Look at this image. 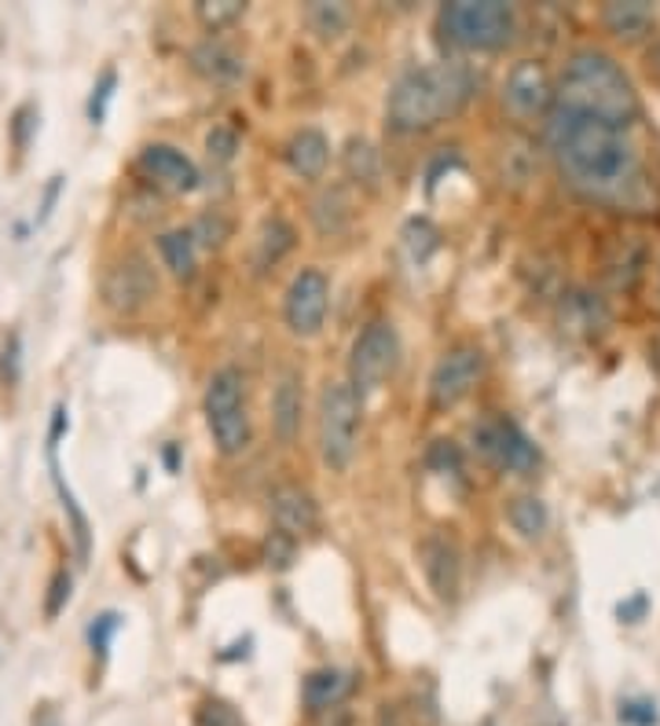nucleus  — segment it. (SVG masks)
I'll list each match as a JSON object with an SVG mask.
<instances>
[{"instance_id":"1","label":"nucleus","mask_w":660,"mask_h":726,"mask_svg":"<svg viewBox=\"0 0 660 726\" xmlns=\"http://www.w3.org/2000/svg\"><path fill=\"white\" fill-rule=\"evenodd\" d=\"M543 140L576 195L616 209H638L649 203L642 158L627 129H613L587 114L551 107L543 122Z\"/></svg>"},{"instance_id":"2","label":"nucleus","mask_w":660,"mask_h":726,"mask_svg":"<svg viewBox=\"0 0 660 726\" xmlns=\"http://www.w3.org/2000/svg\"><path fill=\"white\" fill-rule=\"evenodd\" d=\"M554 107L599 118L613 129H627L638 118V92L613 56L599 48L572 51L554 92Z\"/></svg>"},{"instance_id":"3","label":"nucleus","mask_w":660,"mask_h":726,"mask_svg":"<svg viewBox=\"0 0 660 726\" xmlns=\"http://www.w3.org/2000/svg\"><path fill=\"white\" fill-rule=\"evenodd\" d=\"M474 96V73L459 62H433L415 67L396 78L385 100V118L396 132H426L452 118Z\"/></svg>"},{"instance_id":"4","label":"nucleus","mask_w":660,"mask_h":726,"mask_svg":"<svg viewBox=\"0 0 660 726\" xmlns=\"http://www.w3.org/2000/svg\"><path fill=\"white\" fill-rule=\"evenodd\" d=\"M437 26L448 45L466 51H496L510 45L518 34V15L502 0H455L444 4L437 15Z\"/></svg>"},{"instance_id":"5","label":"nucleus","mask_w":660,"mask_h":726,"mask_svg":"<svg viewBox=\"0 0 660 726\" xmlns=\"http://www.w3.org/2000/svg\"><path fill=\"white\" fill-rule=\"evenodd\" d=\"M360 393L349 382H327L320 393V456L331 470H349L360 445Z\"/></svg>"},{"instance_id":"6","label":"nucleus","mask_w":660,"mask_h":726,"mask_svg":"<svg viewBox=\"0 0 660 726\" xmlns=\"http://www.w3.org/2000/svg\"><path fill=\"white\" fill-rule=\"evenodd\" d=\"M206 426L220 456H239L250 445V415L243 374L235 367H220L206 385Z\"/></svg>"},{"instance_id":"7","label":"nucleus","mask_w":660,"mask_h":726,"mask_svg":"<svg viewBox=\"0 0 660 726\" xmlns=\"http://www.w3.org/2000/svg\"><path fill=\"white\" fill-rule=\"evenodd\" d=\"M396 356H401V338H396L390 320H374L356 334L349 353V385L360 396L382 389L385 378L393 374Z\"/></svg>"},{"instance_id":"8","label":"nucleus","mask_w":660,"mask_h":726,"mask_svg":"<svg viewBox=\"0 0 660 726\" xmlns=\"http://www.w3.org/2000/svg\"><path fill=\"white\" fill-rule=\"evenodd\" d=\"M100 293H103V304H107V309L132 315L154 301V293H159V276H154L151 261H147L143 254H136V250H129V254H121L118 261H111L107 265Z\"/></svg>"},{"instance_id":"9","label":"nucleus","mask_w":660,"mask_h":726,"mask_svg":"<svg viewBox=\"0 0 660 726\" xmlns=\"http://www.w3.org/2000/svg\"><path fill=\"white\" fill-rule=\"evenodd\" d=\"M474 448L477 456L499 470L510 473H532L540 462V448L525 437V429L510 418H485L474 426Z\"/></svg>"},{"instance_id":"10","label":"nucleus","mask_w":660,"mask_h":726,"mask_svg":"<svg viewBox=\"0 0 660 726\" xmlns=\"http://www.w3.org/2000/svg\"><path fill=\"white\" fill-rule=\"evenodd\" d=\"M485 374V353L477 345H455L437 360L429 374V400L433 407H455L459 400L474 393V385Z\"/></svg>"},{"instance_id":"11","label":"nucleus","mask_w":660,"mask_h":726,"mask_svg":"<svg viewBox=\"0 0 660 726\" xmlns=\"http://www.w3.org/2000/svg\"><path fill=\"white\" fill-rule=\"evenodd\" d=\"M327 309H331V279L320 268H301L287 290V304H282L287 327L298 338H312V334H320L323 320H327Z\"/></svg>"},{"instance_id":"12","label":"nucleus","mask_w":660,"mask_h":726,"mask_svg":"<svg viewBox=\"0 0 660 726\" xmlns=\"http://www.w3.org/2000/svg\"><path fill=\"white\" fill-rule=\"evenodd\" d=\"M502 107H507L513 118L532 122L540 114H551L554 107V85L543 70V62L536 59H521L518 67L507 73L502 81Z\"/></svg>"},{"instance_id":"13","label":"nucleus","mask_w":660,"mask_h":726,"mask_svg":"<svg viewBox=\"0 0 660 726\" xmlns=\"http://www.w3.org/2000/svg\"><path fill=\"white\" fill-rule=\"evenodd\" d=\"M136 170H140L151 184L165 187V192H195V187H198L195 162L184 151L170 147V143L143 147L140 158H136Z\"/></svg>"},{"instance_id":"14","label":"nucleus","mask_w":660,"mask_h":726,"mask_svg":"<svg viewBox=\"0 0 660 726\" xmlns=\"http://www.w3.org/2000/svg\"><path fill=\"white\" fill-rule=\"evenodd\" d=\"M418 565H422L426 584L433 587L437 598H455L463 565H459V546L448 535L440 532L422 535V543H418Z\"/></svg>"},{"instance_id":"15","label":"nucleus","mask_w":660,"mask_h":726,"mask_svg":"<svg viewBox=\"0 0 660 726\" xmlns=\"http://www.w3.org/2000/svg\"><path fill=\"white\" fill-rule=\"evenodd\" d=\"M271 521H276V529L282 535L301 540V535L320 529V507L305 488H298V484H282V488L271 492Z\"/></svg>"},{"instance_id":"16","label":"nucleus","mask_w":660,"mask_h":726,"mask_svg":"<svg viewBox=\"0 0 660 726\" xmlns=\"http://www.w3.org/2000/svg\"><path fill=\"white\" fill-rule=\"evenodd\" d=\"M327 162H331V143L320 129H301L290 136L287 165L301 176V181H316V176H323Z\"/></svg>"},{"instance_id":"17","label":"nucleus","mask_w":660,"mask_h":726,"mask_svg":"<svg viewBox=\"0 0 660 726\" xmlns=\"http://www.w3.org/2000/svg\"><path fill=\"white\" fill-rule=\"evenodd\" d=\"M352 693V676L349 671H338V668H320L312 671L305 679V687H301V701H305V708L312 715L320 712H331L338 708V704Z\"/></svg>"},{"instance_id":"18","label":"nucleus","mask_w":660,"mask_h":726,"mask_svg":"<svg viewBox=\"0 0 660 726\" xmlns=\"http://www.w3.org/2000/svg\"><path fill=\"white\" fill-rule=\"evenodd\" d=\"M271 426L282 445H290L301 429V378L287 371L271 389Z\"/></svg>"},{"instance_id":"19","label":"nucleus","mask_w":660,"mask_h":726,"mask_svg":"<svg viewBox=\"0 0 660 726\" xmlns=\"http://www.w3.org/2000/svg\"><path fill=\"white\" fill-rule=\"evenodd\" d=\"M192 67L202 73V78L217 81V85H228V81L243 78V59H239L224 41H213V37L192 48Z\"/></svg>"},{"instance_id":"20","label":"nucleus","mask_w":660,"mask_h":726,"mask_svg":"<svg viewBox=\"0 0 660 726\" xmlns=\"http://www.w3.org/2000/svg\"><path fill=\"white\" fill-rule=\"evenodd\" d=\"M293 246H298V235H293V228L287 224V220L282 217L265 220L260 231H257V239H254V272L276 268Z\"/></svg>"},{"instance_id":"21","label":"nucleus","mask_w":660,"mask_h":726,"mask_svg":"<svg viewBox=\"0 0 660 726\" xmlns=\"http://www.w3.org/2000/svg\"><path fill=\"white\" fill-rule=\"evenodd\" d=\"M602 23L616 37L638 41L653 26V4H646V0H613V4L602 8Z\"/></svg>"},{"instance_id":"22","label":"nucleus","mask_w":660,"mask_h":726,"mask_svg":"<svg viewBox=\"0 0 660 726\" xmlns=\"http://www.w3.org/2000/svg\"><path fill=\"white\" fill-rule=\"evenodd\" d=\"M352 220V198L341 184L323 187V192L312 198V224L320 228V235H341Z\"/></svg>"},{"instance_id":"23","label":"nucleus","mask_w":660,"mask_h":726,"mask_svg":"<svg viewBox=\"0 0 660 726\" xmlns=\"http://www.w3.org/2000/svg\"><path fill=\"white\" fill-rule=\"evenodd\" d=\"M48 462H51V481H56V492L62 499V510H67L70 518V532H73V543H78V557L81 562H89L92 554V529H89V518L85 510L78 507V499H73V492L62 484V473H59V459H56V445H48Z\"/></svg>"},{"instance_id":"24","label":"nucleus","mask_w":660,"mask_h":726,"mask_svg":"<svg viewBox=\"0 0 660 726\" xmlns=\"http://www.w3.org/2000/svg\"><path fill=\"white\" fill-rule=\"evenodd\" d=\"M642 268H646L642 242H627L624 239V242H616L613 254L605 257V279H610L616 290H632L638 283V276H642Z\"/></svg>"},{"instance_id":"25","label":"nucleus","mask_w":660,"mask_h":726,"mask_svg":"<svg viewBox=\"0 0 660 726\" xmlns=\"http://www.w3.org/2000/svg\"><path fill=\"white\" fill-rule=\"evenodd\" d=\"M605 304L594 301L591 293H569L561 301V327H569L572 334H594L605 327Z\"/></svg>"},{"instance_id":"26","label":"nucleus","mask_w":660,"mask_h":726,"mask_svg":"<svg viewBox=\"0 0 660 726\" xmlns=\"http://www.w3.org/2000/svg\"><path fill=\"white\" fill-rule=\"evenodd\" d=\"M195 239L187 228H176V231H165L159 235V254L165 261V268L173 272L176 279H192L195 276Z\"/></svg>"},{"instance_id":"27","label":"nucleus","mask_w":660,"mask_h":726,"mask_svg":"<svg viewBox=\"0 0 660 726\" xmlns=\"http://www.w3.org/2000/svg\"><path fill=\"white\" fill-rule=\"evenodd\" d=\"M507 518H510L513 532H518V535H525V540H540V535L547 532L551 514H547V507H543V499H536V496H518V499L510 503Z\"/></svg>"},{"instance_id":"28","label":"nucleus","mask_w":660,"mask_h":726,"mask_svg":"<svg viewBox=\"0 0 660 726\" xmlns=\"http://www.w3.org/2000/svg\"><path fill=\"white\" fill-rule=\"evenodd\" d=\"M345 170H349L352 181H363V184H374L382 173V158L374 151V143L367 140H349L345 147Z\"/></svg>"},{"instance_id":"29","label":"nucleus","mask_w":660,"mask_h":726,"mask_svg":"<svg viewBox=\"0 0 660 726\" xmlns=\"http://www.w3.org/2000/svg\"><path fill=\"white\" fill-rule=\"evenodd\" d=\"M404 246H407V257H412L415 265H426L429 254L440 246V231L429 224L426 217H412L404 224Z\"/></svg>"},{"instance_id":"30","label":"nucleus","mask_w":660,"mask_h":726,"mask_svg":"<svg viewBox=\"0 0 660 726\" xmlns=\"http://www.w3.org/2000/svg\"><path fill=\"white\" fill-rule=\"evenodd\" d=\"M305 23L316 30L320 37H338L349 26V8L345 4H327V0H312L305 8Z\"/></svg>"},{"instance_id":"31","label":"nucleus","mask_w":660,"mask_h":726,"mask_svg":"<svg viewBox=\"0 0 660 726\" xmlns=\"http://www.w3.org/2000/svg\"><path fill=\"white\" fill-rule=\"evenodd\" d=\"M243 12H246L243 0H202V4H198V19H202L209 30L235 23V19L243 15Z\"/></svg>"},{"instance_id":"32","label":"nucleus","mask_w":660,"mask_h":726,"mask_svg":"<svg viewBox=\"0 0 660 726\" xmlns=\"http://www.w3.org/2000/svg\"><path fill=\"white\" fill-rule=\"evenodd\" d=\"M187 231H192L195 246L213 250V246H220V242L228 239V231H232V224H228V220L220 217V214H202V217L195 220V228H187Z\"/></svg>"},{"instance_id":"33","label":"nucleus","mask_w":660,"mask_h":726,"mask_svg":"<svg viewBox=\"0 0 660 726\" xmlns=\"http://www.w3.org/2000/svg\"><path fill=\"white\" fill-rule=\"evenodd\" d=\"M426 466L437 473H459L463 470V448L455 440H433V448L426 451Z\"/></svg>"},{"instance_id":"34","label":"nucleus","mask_w":660,"mask_h":726,"mask_svg":"<svg viewBox=\"0 0 660 726\" xmlns=\"http://www.w3.org/2000/svg\"><path fill=\"white\" fill-rule=\"evenodd\" d=\"M118 627H121V616H118V613H100V616L89 624V646H92V654H96L100 660L107 657L111 638L118 635Z\"/></svg>"},{"instance_id":"35","label":"nucleus","mask_w":660,"mask_h":726,"mask_svg":"<svg viewBox=\"0 0 660 726\" xmlns=\"http://www.w3.org/2000/svg\"><path fill=\"white\" fill-rule=\"evenodd\" d=\"M239 151V132L228 129V125H213L206 136V154L213 158V162H232Z\"/></svg>"},{"instance_id":"36","label":"nucleus","mask_w":660,"mask_h":726,"mask_svg":"<svg viewBox=\"0 0 660 726\" xmlns=\"http://www.w3.org/2000/svg\"><path fill=\"white\" fill-rule=\"evenodd\" d=\"M114 89H118V70H103V78H100V85L92 89V96H89V122L92 125H100L103 118H107V103H111V96H114Z\"/></svg>"},{"instance_id":"37","label":"nucleus","mask_w":660,"mask_h":726,"mask_svg":"<svg viewBox=\"0 0 660 726\" xmlns=\"http://www.w3.org/2000/svg\"><path fill=\"white\" fill-rule=\"evenodd\" d=\"M195 723L198 726H246L243 715H239L232 704H224V701H206L202 708H198Z\"/></svg>"},{"instance_id":"38","label":"nucleus","mask_w":660,"mask_h":726,"mask_svg":"<svg viewBox=\"0 0 660 726\" xmlns=\"http://www.w3.org/2000/svg\"><path fill=\"white\" fill-rule=\"evenodd\" d=\"M19 374H23V342H19V334H12L0 349V382L15 385Z\"/></svg>"},{"instance_id":"39","label":"nucleus","mask_w":660,"mask_h":726,"mask_svg":"<svg viewBox=\"0 0 660 726\" xmlns=\"http://www.w3.org/2000/svg\"><path fill=\"white\" fill-rule=\"evenodd\" d=\"M293 543H298V540L282 535L279 529L271 532L268 540H265V557H268V565H276V569H287V565L293 562Z\"/></svg>"},{"instance_id":"40","label":"nucleus","mask_w":660,"mask_h":726,"mask_svg":"<svg viewBox=\"0 0 660 726\" xmlns=\"http://www.w3.org/2000/svg\"><path fill=\"white\" fill-rule=\"evenodd\" d=\"M70 587H73V580H70L67 569H59L56 576H51V584H48V602H45V613H48V616H59V613H62V606L70 602Z\"/></svg>"},{"instance_id":"41","label":"nucleus","mask_w":660,"mask_h":726,"mask_svg":"<svg viewBox=\"0 0 660 726\" xmlns=\"http://www.w3.org/2000/svg\"><path fill=\"white\" fill-rule=\"evenodd\" d=\"M621 723H632V726H653V723H657V712H653V704L627 701V704H621Z\"/></svg>"},{"instance_id":"42","label":"nucleus","mask_w":660,"mask_h":726,"mask_svg":"<svg viewBox=\"0 0 660 726\" xmlns=\"http://www.w3.org/2000/svg\"><path fill=\"white\" fill-rule=\"evenodd\" d=\"M34 118V107H19V114H15V143L19 147H26V140H30V122Z\"/></svg>"},{"instance_id":"43","label":"nucleus","mask_w":660,"mask_h":726,"mask_svg":"<svg viewBox=\"0 0 660 726\" xmlns=\"http://www.w3.org/2000/svg\"><path fill=\"white\" fill-rule=\"evenodd\" d=\"M59 187H62V176H51V184H48V192H45V203H40V217H37V220H48L51 206H56V195H59Z\"/></svg>"}]
</instances>
